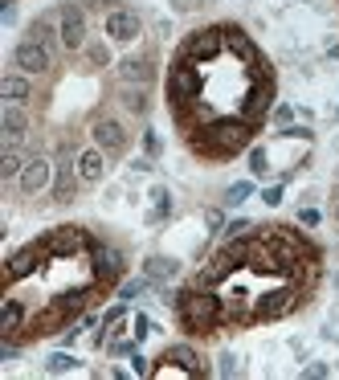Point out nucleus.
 Wrapping results in <instances>:
<instances>
[{
    "label": "nucleus",
    "instance_id": "nucleus-1",
    "mask_svg": "<svg viewBox=\"0 0 339 380\" xmlns=\"http://www.w3.org/2000/svg\"><path fill=\"white\" fill-rule=\"evenodd\" d=\"M249 135H254V123H245V119H212L205 135L196 139V148L212 151V156H233L249 143Z\"/></svg>",
    "mask_w": 339,
    "mask_h": 380
},
{
    "label": "nucleus",
    "instance_id": "nucleus-2",
    "mask_svg": "<svg viewBox=\"0 0 339 380\" xmlns=\"http://www.w3.org/2000/svg\"><path fill=\"white\" fill-rule=\"evenodd\" d=\"M176 311L184 319V327L188 331H209L217 327V319H221V298L212 295V291H180L176 295Z\"/></svg>",
    "mask_w": 339,
    "mask_h": 380
},
{
    "label": "nucleus",
    "instance_id": "nucleus-3",
    "mask_svg": "<svg viewBox=\"0 0 339 380\" xmlns=\"http://www.w3.org/2000/svg\"><path fill=\"white\" fill-rule=\"evenodd\" d=\"M196 90H200L196 66L188 62V58H180L176 66H172V74H168V94H172L176 107H184V102H196Z\"/></svg>",
    "mask_w": 339,
    "mask_h": 380
},
{
    "label": "nucleus",
    "instance_id": "nucleus-4",
    "mask_svg": "<svg viewBox=\"0 0 339 380\" xmlns=\"http://www.w3.org/2000/svg\"><path fill=\"white\" fill-rule=\"evenodd\" d=\"M41 246H45V254H53V258H70V254H78V249H90L95 241H90V233L78 229V225H62V229L49 233Z\"/></svg>",
    "mask_w": 339,
    "mask_h": 380
},
{
    "label": "nucleus",
    "instance_id": "nucleus-5",
    "mask_svg": "<svg viewBox=\"0 0 339 380\" xmlns=\"http://www.w3.org/2000/svg\"><path fill=\"white\" fill-rule=\"evenodd\" d=\"M270 99H274V78H270L266 70H258V86L249 90V99H245V107H242V119L245 123H258V119L270 111Z\"/></svg>",
    "mask_w": 339,
    "mask_h": 380
},
{
    "label": "nucleus",
    "instance_id": "nucleus-6",
    "mask_svg": "<svg viewBox=\"0 0 339 380\" xmlns=\"http://www.w3.org/2000/svg\"><path fill=\"white\" fill-rule=\"evenodd\" d=\"M221 45H225V29H200V33L188 37L184 58H188V62H209V58L221 53Z\"/></svg>",
    "mask_w": 339,
    "mask_h": 380
},
{
    "label": "nucleus",
    "instance_id": "nucleus-7",
    "mask_svg": "<svg viewBox=\"0 0 339 380\" xmlns=\"http://www.w3.org/2000/svg\"><path fill=\"white\" fill-rule=\"evenodd\" d=\"M13 62L25 74H45L49 66H53V53H49V45H41V41H21L13 53Z\"/></svg>",
    "mask_w": 339,
    "mask_h": 380
},
{
    "label": "nucleus",
    "instance_id": "nucleus-8",
    "mask_svg": "<svg viewBox=\"0 0 339 380\" xmlns=\"http://www.w3.org/2000/svg\"><path fill=\"white\" fill-rule=\"evenodd\" d=\"M90 258H95V278L98 282H114L123 274V254H119V249L95 241V246H90Z\"/></svg>",
    "mask_w": 339,
    "mask_h": 380
},
{
    "label": "nucleus",
    "instance_id": "nucleus-9",
    "mask_svg": "<svg viewBox=\"0 0 339 380\" xmlns=\"http://www.w3.org/2000/svg\"><path fill=\"white\" fill-rule=\"evenodd\" d=\"M298 303V286H278L270 295H262L258 303V319H278V315H286Z\"/></svg>",
    "mask_w": 339,
    "mask_h": 380
},
{
    "label": "nucleus",
    "instance_id": "nucleus-10",
    "mask_svg": "<svg viewBox=\"0 0 339 380\" xmlns=\"http://www.w3.org/2000/svg\"><path fill=\"white\" fill-rule=\"evenodd\" d=\"M95 143H98L102 151L119 156V151L127 148V131H123L114 119H98V123H95Z\"/></svg>",
    "mask_w": 339,
    "mask_h": 380
},
{
    "label": "nucleus",
    "instance_id": "nucleus-11",
    "mask_svg": "<svg viewBox=\"0 0 339 380\" xmlns=\"http://www.w3.org/2000/svg\"><path fill=\"white\" fill-rule=\"evenodd\" d=\"M41 254H45V246H25V249H16L13 258H9V266H4V278L16 282V278H25V274H33Z\"/></svg>",
    "mask_w": 339,
    "mask_h": 380
},
{
    "label": "nucleus",
    "instance_id": "nucleus-12",
    "mask_svg": "<svg viewBox=\"0 0 339 380\" xmlns=\"http://www.w3.org/2000/svg\"><path fill=\"white\" fill-rule=\"evenodd\" d=\"M107 33H111L114 41H131V37L139 33V17L127 13V9H111V13H107Z\"/></svg>",
    "mask_w": 339,
    "mask_h": 380
},
{
    "label": "nucleus",
    "instance_id": "nucleus-13",
    "mask_svg": "<svg viewBox=\"0 0 339 380\" xmlns=\"http://www.w3.org/2000/svg\"><path fill=\"white\" fill-rule=\"evenodd\" d=\"M16 180H21L25 192H41V188L49 184V164H45V160H25V168H21V176H16Z\"/></svg>",
    "mask_w": 339,
    "mask_h": 380
},
{
    "label": "nucleus",
    "instance_id": "nucleus-14",
    "mask_svg": "<svg viewBox=\"0 0 339 380\" xmlns=\"http://www.w3.org/2000/svg\"><path fill=\"white\" fill-rule=\"evenodd\" d=\"M225 45H229L233 53H237L242 62H249V66H262V53H258V45H254V41H249V37H245L242 29H225Z\"/></svg>",
    "mask_w": 339,
    "mask_h": 380
},
{
    "label": "nucleus",
    "instance_id": "nucleus-15",
    "mask_svg": "<svg viewBox=\"0 0 339 380\" xmlns=\"http://www.w3.org/2000/svg\"><path fill=\"white\" fill-rule=\"evenodd\" d=\"M62 41H65V50H78L82 41H86V25H82L78 9H65L62 13Z\"/></svg>",
    "mask_w": 339,
    "mask_h": 380
},
{
    "label": "nucleus",
    "instance_id": "nucleus-16",
    "mask_svg": "<svg viewBox=\"0 0 339 380\" xmlns=\"http://www.w3.org/2000/svg\"><path fill=\"white\" fill-rule=\"evenodd\" d=\"M102 172H107V160H102V148H95V151H82V156H78V180H86V184H98V180H102Z\"/></svg>",
    "mask_w": 339,
    "mask_h": 380
},
{
    "label": "nucleus",
    "instance_id": "nucleus-17",
    "mask_svg": "<svg viewBox=\"0 0 339 380\" xmlns=\"http://www.w3.org/2000/svg\"><path fill=\"white\" fill-rule=\"evenodd\" d=\"M0 127H4V139L16 143V139L25 135V127H29V115H25L16 102H9V107H4V115H0Z\"/></svg>",
    "mask_w": 339,
    "mask_h": 380
},
{
    "label": "nucleus",
    "instance_id": "nucleus-18",
    "mask_svg": "<svg viewBox=\"0 0 339 380\" xmlns=\"http://www.w3.org/2000/svg\"><path fill=\"white\" fill-rule=\"evenodd\" d=\"M70 197H74V164H70V151H62L58 180H53V200H70Z\"/></svg>",
    "mask_w": 339,
    "mask_h": 380
},
{
    "label": "nucleus",
    "instance_id": "nucleus-19",
    "mask_svg": "<svg viewBox=\"0 0 339 380\" xmlns=\"http://www.w3.org/2000/svg\"><path fill=\"white\" fill-rule=\"evenodd\" d=\"M21 323H25V307H21L16 298H4V311H0V335H4V340H13L16 331H21Z\"/></svg>",
    "mask_w": 339,
    "mask_h": 380
},
{
    "label": "nucleus",
    "instance_id": "nucleus-20",
    "mask_svg": "<svg viewBox=\"0 0 339 380\" xmlns=\"http://www.w3.org/2000/svg\"><path fill=\"white\" fill-rule=\"evenodd\" d=\"M29 94H33V86L25 82L21 74H9V78H0V99H9V102H16V107H21V102L29 99Z\"/></svg>",
    "mask_w": 339,
    "mask_h": 380
},
{
    "label": "nucleus",
    "instance_id": "nucleus-21",
    "mask_svg": "<svg viewBox=\"0 0 339 380\" xmlns=\"http://www.w3.org/2000/svg\"><path fill=\"white\" fill-rule=\"evenodd\" d=\"M86 298H90V291H70V295H58L53 298V307L70 319V315H78L82 307H86Z\"/></svg>",
    "mask_w": 339,
    "mask_h": 380
},
{
    "label": "nucleus",
    "instance_id": "nucleus-22",
    "mask_svg": "<svg viewBox=\"0 0 339 380\" xmlns=\"http://www.w3.org/2000/svg\"><path fill=\"white\" fill-rule=\"evenodd\" d=\"M168 360H176L180 368H188L193 376H200V364H196V352H193L188 344H172V347H168Z\"/></svg>",
    "mask_w": 339,
    "mask_h": 380
},
{
    "label": "nucleus",
    "instance_id": "nucleus-23",
    "mask_svg": "<svg viewBox=\"0 0 339 380\" xmlns=\"http://www.w3.org/2000/svg\"><path fill=\"white\" fill-rule=\"evenodd\" d=\"M119 78H123V82L147 86L151 82V66H147V62H123V66H119Z\"/></svg>",
    "mask_w": 339,
    "mask_h": 380
},
{
    "label": "nucleus",
    "instance_id": "nucleus-24",
    "mask_svg": "<svg viewBox=\"0 0 339 380\" xmlns=\"http://www.w3.org/2000/svg\"><path fill=\"white\" fill-rule=\"evenodd\" d=\"M62 319H65V315L58 311V307H49L45 315H37V319H33V335H49V331H58V327H62Z\"/></svg>",
    "mask_w": 339,
    "mask_h": 380
},
{
    "label": "nucleus",
    "instance_id": "nucleus-25",
    "mask_svg": "<svg viewBox=\"0 0 339 380\" xmlns=\"http://www.w3.org/2000/svg\"><path fill=\"white\" fill-rule=\"evenodd\" d=\"M21 168H25V160H21L16 151H4V156H0V180H13V176H21Z\"/></svg>",
    "mask_w": 339,
    "mask_h": 380
},
{
    "label": "nucleus",
    "instance_id": "nucleus-26",
    "mask_svg": "<svg viewBox=\"0 0 339 380\" xmlns=\"http://www.w3.org/2000/svg\"><path fill=\"white\" fill-rule=\"evenodd\" d=\"M144 274H147L151 282H156V278H172V274H176V262H168V258H151Z\"/></svg>",
    "mask_w": 339,
    "mask_h": 380
},
{
    "label": "nucleus",
    "instance_id": "nucleus-27",
    "mask_svg": "<svg viewBox=\"0 0 339 380\" xmlns=\"http://www.w3.org/2000/svg\"><path fill=\"white\" fill-rule=\"evenodd\" d=\"M147 286H151V278H131V282H123V286H119V298H123V303H131V298H139L147 291Z\"/></svg>",
    "mask_w": 339,
    "mask_h": 380
},
{
    "label": "nucleus",
    "instance_id": "nucleus-28",
    "mask_svg": "<svg viewBox=\"0 0 339 380\" xmlns=\"http://www.w3.org/2000/svg\"><path fill=\"white\" fill-rule=\"evenodd\" d=\"M74 356H70V352H58V356H49L45 360V372H70V368H74Z\"/></svg>",
    "mask_w": 339,
    "mask_h": 380
},
{
    "label": "nucleus",
    "instance_id": "nucleus-29",
    "mask_svg": "<svg viewBox=\"0 0 339 380\" xmlns=\"http://www.w3.org/2000/svg\"><path fill=\"white\" fill-rule=\"evenodd\" d=\"M49 37H53V25H49V21H33L29 25V41H41V45H45Z\"/></svg>",
    "mask_w": 339,
    "mask_h": 380
},
{
    "label": "nucleus",
    "instance_id": "nucleus-30",
    "mask_svg": "<svg viewBox=\"0 0 339 380\" xmlns=\"http://www.w3.org/2000/svg\"><path fill=\"white\" fill-rule=\"evenodd\" d=\"M123 102H127L135 115H144V111H147V94H144V90H127V94H123Z\"/></svg>",
    "mask_w": 339,
    "mask_h": 380
},
{
    "label": "nucleus",
    "instance_id": "nucleus-31",
    "mask_svg": "<svg viewBox=\"0 0 339 380\" xmlns=\"http://www.w3.org/2000/svg\"><path fill=\"white\" fill-rule=\"evenodd\" d=\"M249 192H254V188H249V180H237V184H233V188L225 192V200H229V205H242Z\"/></svg>",
    "mask_w": 339,
    "mask_h": 380
},
{
    "label": "nucleus",
    "instance_id": "nucleus-32",
    "mask_svg": "<svg viewBox=\"0 0 339 380\" xmlns=\"http://www.w3.org/2000/svg\"><path fill=\"white\" fill-rule=\"evenodd\" d=\"M151 197H156V217H163L168 209H172V197H168V188H156Z\"/></svg>",
    "mask_w": 339,
    "mask_h": 380
},
{
    "label": "nucleus",
    "instance_id": "nucleus-33",
    "mask_svg": "<svg viewBox=\"0 0 339 380\" xmlns=\"http://www.w3.org/2000/svg\"><path fill=\"white\" fill-rule=\"evenodd\" d=\"M249 168H254L258 176H266V168H270V164H266V151H262V148H254V151H249Z\"/></svg>",
    "mask_w": 339,
    "mask_h": 380
},
{
    "label": "nucleus",
    "instance_id": "nucleus-34",
    "mask_svg": "<svg viewBox=\"0 0 339 380\" xmlns=\"http://www.w3.org/2000/svg\"><path fill=\"white\" fill-rule=\"evenodd\" d=\"M131 368H135V376H151V364H147L139 352H131Z\"/></svg>",
    "mask_w": 339,
    "mask_h": 380
},
{
    "label": "nucleus",
    "instance_id": "nucleus-35",
    "mask_svg": "<svg viewBox=\"0 0 339 380\" xmlns=\"http://www.w3.org/2000/svg\"><path fill=\"white\" fill-rule=\"evenodd\" d=\"M131 327H135V344H139L147 331H151V319H147V315H135V323H131Z\"/></svg>",
    "mask_w": 339,
    "mask_h": 380
},
{
    "label": "nucleus",
    "instance_id": "nucleus-36",
    "mask_svg": "<svg viewBox=\"0 0 339 380\" xmlns=\"http://www.w3.org/2000/svg\"><path fill=\"white\" fill-rule=\"evenodd\" d=\"M249 229H254L249 221H229V237H245Z\"/></svg>",
    "mask_w": 339,
    "mask_h": 380
},
{
    "label": "nucleus",
    "instance_id": "nucleus-37",
    "mask_svg": "<svg viewBox=\"0 0 339 380\" xmlns=\"http://www.w3.org/2000/svg\"><path fill=\"white\" fill-rule=\"evenodd\" d=\"M144 143H147V156H160V139H156V131H147Z\"/></svg>",
    "mask_w": 339,
    "mask_h": 380
},
{
    "label": "nucleus",
    "instance_id": "nucleus-38",
    "mask_svg": "<svg viewBox=\"0 0 339 380\" xmlns=\"http://www.w3.org/2000/svg\"><path fill=\"white\" fill-rule=\"evenodd\" d=\"M217 372H221V376H233V372H237V364H233V356H221V368H217Z\"/></svg>",
    "mask_w": 339,
    "mask_h": 380
},
{
    "label": "nucleus",
    "instance_id": "nucleus-39",
    "mask_svg": "<svg viewBox=\"0 0 339 380\" xmlns=\"http://www.w3.org/2000/svg\"><path fill=\"white\" fill-rule=\"evenodd\" d=\"M262 200H266V205H282V188H266Z\"/></svg>",
    "mask_w": 339,
    "mask_h": 380
},
{
    "label": "nucleus",
    "instance_id": "nucleus-40",
    "mask_svg": "<svg viewBox=\"0 0 339 380\" xmlns=\"http://www.w3.org/2000/svg\"><path fill=\"white\" fill-rule=\"evenodd\" d=\"M303 376H311V380H319V376H327V368H323V364H311V368H307V372H303Z\"/></svg>",
    "mask_w": 339,
    "mask_h": 380
},
{
    "label": "nucleus",
    "instance_id": "nucleus-41",
    "mask_svg": "<svg viewBox=\"0 0 339 380\" xmlns=\"http://www.w3.org/2000/svg\"><path fill=\"white\" fill-rule=\"evenodd\" d=\"M298 221H303V225H319V213H315V209H307V213H298Z\"/></svg>",
    "mask_w": 339,
    "mask_h": 380
},
{
    "label": "nucleus",
    "instance_id": "nucleus-42",
    "mask_svg": "<svg viewBox=\"0 0 339 380\" xmlns=\"http://www.w3.org/2000/svg\"><path fill=\"white\" fill-rule=\"evenodd\" d=\"M123 315H127V311H123V303H119V307H111V311H107V323H119Z\"/></svg>",
    "mask_w": 339,
    "mask_h": 380
},
{
    "label": "nucleus",
    "instance_id": "nucleus-43",
    "mask_svg": "<svg viewBox=\"0 0 339 380\" xmlns=\"http://www.w3.org/2000/svg\"><path fill=\"white\" fill-rule=\"evenodd\" d=\"M335 213H339V205H335Z\"/></svg>",
    "mask_w": 339,
    "mask_h": 380
}]
</instances>
